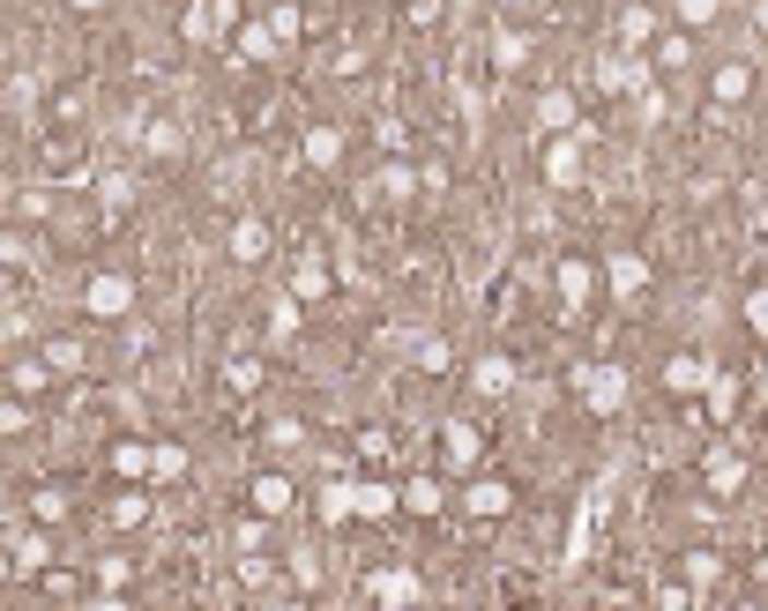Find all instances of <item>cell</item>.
<instances>
[{"instance_id": "1", "label": "cell", "mask_w": 768, "mask_h": 611, "mask_svg": "<svg viewBox=\"0 0 768 611\" xmlns=\"http://www.w3.org/2000/svg\"><path fill=\"white\" fill-rule=\"evenodd\" d=\"M239 23H247L239 0H187L179 8V45H216L224 31H239Z\"/></svg>"}, {"instance_id": "2", "label": "cell", "mask_w": 768, "mask_h": 611, "mask_svg": "<svg viewBox=\"0 0 768 611\" xmlns=\"http://www.w3.org/2000/svg\"><path fill=\"white\" fill-rule=\"evenodd\" d=\"M83 314H90V321H128V314H134V277L97 269V277L83 284Z\"/></svg>"}, {"instance_id": "3", "label": "cell", "mask_w": 768, "mask_h": 611, "mask_svg": "<svg viewBox=\"0 0 768 611\" xmlns=\"http://www.w3.org/2000/svg\"><path fill=\"white\" fill-rule=\"evenodd\" d=\"M38 164H45V179H75V187L97 179V172H90V142H83V134H45Z\"/></svg>"}, {"instance_id": "4", "label": "cell", "mask_w": 768, "mask_h": 611, "mask_svg": "<svg viewBox=\"0 0 768 611\" xmlns=\"http://www.w3.org/2000/svg\"><path fill=\"white\" fill-rule=\"evenodd\" d=\"M247 507H255L261 522H284V515L299 507V485H292L284 470H255V478H247Z\"/></svg>"}, {"instance_id": "5", "label": "cell", "mask_w": 768, "mask_h": 611, "mask_svg": "<svg viewBox=\"0 0 768 611\" xmlns=\"http://www.w3.org/2000/svg\"><path fill=\"white\" fill-rule=\"evenodd\" d=\"M754 82H761V75H754V60H724V68L709 75V113H717V120H731V113L754 97Z\"/></svg>"}, {"instance_id": "6", "label": "cell", "mask_w": 768, "mask_h": 611, "mask_svg": "<svg viewBox=\"0 0 768 611\" xmlns=\"http://www.w3.org/2000/svg\"><path fill=\"white\" fill-rule=\"evenodd\" d=\"M477 455H485V433H477L470 418H456V425L440 433V478H470V470H477Z\"/></svg>"}, {"instance_id": "7", "label": "cell", "mask_w": 768, "mask_h": 611, "mask_svg": "<svg viewBox=\"0 0 768 611\" xmlns=\"http://www.w3.org/2000/svg\"><path fill=\"white\" fill-rule=\"evenodd\" d=\"M403 515H418V522H448V478L440 470H418V478H403Z\"/></svg>"}, {"instance_id": "8", "label": "cell", "mask_w": 768, "mask_h": 611, "mask_svg": "<svg viewBox=\"0 0 768 611\" xmlns=\"http://www.w3.org/2000/svg\"><path fill=\"white\" fill-rule=\"evenodd\" d=\"M134 142H142V157H157V164H179V157H187V127L172 120V113H142Z\"/></svg>"}, {"instance_id": "9", "label": "cell", "mask_w": 768, "mask_h": 611, "mask_svg": "<svg viewBox=\"0 0 768 611\" xmlns=\"http://www.w3.org/2000/svg\"><path fill=\"white\" fill-rule=\"evenodd\" d=\"M627 396H635V388H627V366H590L582 373V403L598 410V418H619Z\"/></svg>"}, {"instance_id": "10", "label": "cell", "mask_w": 768, "mask_h": 611, "mask_svg": "<svg viewBox=\"0 0 768 611\" xmlns=\"http://www.w3.org/2000/svg\"><path fill=\"white\" fill-rule=\"evenodd\" d=\"M545 187L553 195H575L582 187V134H553L545 142Z\"/></svg>"}, {"instance_id": "11", "label": "cell", "mask_w": 768, "mask_h": 611, "mask_svg": "<svg viewBox=\"0 0 768 611\" xmlns=\"http://www.w3.org/2000/svg\"><path fill=\"white\" fill-rule=\"evenodd\" d=\"M575 120H582V97H575L567 82H545V90H537V127H545V142H553V134H575Z\"/></svg>"}, {"instance_id": "12", "label": "cell", "mask_w": 768, "mask_h": 611, "mask_svg": "<svg viewBox=\"0 0 768 611\" xmlns=\"http://www.w3.org/2000/svg\"><path fill=\"white\" fill-rule=\"evenodd\" d=\"M150 515H157V492L150 485H128V492L105 500V522H113V530H150Z\"/></svg>"}, {"instance_id": "13", "label": "cell", "mask_w": 768, "mask_h": 611, "mask_svg": "<svg viewBox=\"0 0 768 611\" xmlns=\"http://www.w3.org/2000/svg\"><path fill=\"white\" fill-rule=\"evenodd\" d=\"M604 284H612V298H641V291L657 284V269L641 254H604Z\"/></svg>"}, {"instance_id": "14", "label": "cell", "mask_w": 768, "mask_h": 611, "mask_svg": "<svg viewBox=\"0 0 768 611\" xmlns=\"http://www.w3.org/2000/svg\"><path fill=\"white\" fill-rule=\"evenodd\" d=\"M709 359H701V351H672V359H664V388H672V396H709Z\"/></svg>"}, {"instance_id": "15", "label": "cell", "mask_w": 768, "mask_h": 611, "mask_svg": "<svg viewBox=\"0 0 768 611\" xmlns=\"http://www.w3.org/2000/svg\"><path fill=\"white\" fill-rule=\"evenodd\" d=\"M553 284H559V306H567V314H582V306H590V291H598V269H590L582 254H567V261L553 269Z\"/></svg>"}, {"instance_id": "16", "label": "cell", "mask_w": 768, "mask_h": 611, "mask_svg": "<svg viewBox=\"0 0 768 611\" xmlns=\"http://www.w3.org/2000/svg\"><path fill=\"white\" fill-rule=\"evenodd\" d=\"M8 552H15V581H38V574L52 567V530H38V522H31V530H15V544H8Z\"/></svg>"}, {"instance_id": "17", "label": "cell", "mask_w": 768, "mask_h": 611, "mask_svg": "<svg viewBox=\"0 0 768 611\" xmlns=\"http://www.w3.org/2000/svg\"><path fill=\"white\" fill-rule=\"evenodd\" d=\"M299 157L314 164V172H336V164H343V127L336 120H314L299 134Z\"/></svg>"}, {"instance_id": "18", "label": "cell", "mask_w": 768, "mask_h": 611, "mask_svg": "<svg viewBox=\"0 0 768 611\" xmlns=\"http://www.w3.org/2000/svg\"><path fill=\"white\" fill-rule=\"evenodd\" d=\"M351 515H366V522H388V515H403V492L381 485V478H358V485H351Z\"/></svg>"}, {"instance_id": "19", "label": "cell", "mask_w": 768, "mask_h": 611, "mask_svg": "<svg viewBox=\"0 0 768 611\" xmlns=\"http://www.w3.org/2000/svg\"><path fill=\"white\" fill-rule=\"evenodd\" d=\"M530 52H537V45H530V31H522V23H500V31H493V68H500V75H522V68H530Z\"/></svg>"}, {"instance_id": "20", "label": "cell", "mask_w": 768, "mask_h": 611, "mask_svg": "<svg viewBox=\"0 0 768 611\" xmlns=\"http://www.w3.org/2000/svg\"><path fill=\"white\" fill-rule=\"evenodd\" d=\"M641 60H649V75H680L686 60H694V38H686V31H657V45H649Z\"/></svg>"}, {"instance_id": "21", "label": "cell", "mask_w": 768, "mask_h": 611, "mask_svg": "<svg viewBox=\"0 0 768 611\" xmlns=\"http://www.w3.org/2000/svg\"><path fill=\"white\" fill-rule=\"evenodd\" d=\"M463 500H470V515H477V522H500V515L515 507V485H508V478H477Z\"/></svg>"}, {"instance_id": "22", "label": "cell", "mask_w": 768, "mask_h": 611, "mask_svg": "<svg viewBox=\"0 0 768 611\" xmlns=\"http://www.w3.org/2000/svg\"><path fill=\"white\" fill-rule=\"evenodd\" d=\"M224 388H232V396H261V388H269V359H261V351L224 359Z\"/></svg>"}, {"instance_id": "23", "label": "cell", "mask_w": 768, "mask_h": 611, "mask_svg": "<svg viewBox=\"0 0 768 611\" xmlns=\"http://www.w3.org/2000/svg\"><path fill=\"white\" fill-rule=\"evenodd\" d=\"M701 470H709V492H746V455L739 448H709V462H701Z\"/></svg>"}, {"instance_id": "24", "label": "cell", "mask_w": 768, "mask_h": 611, "mask_svg": "<svg viewBox=\"0 0 768 611\" xmlns=\"http://www.w3.org/2000/svg\"><path fill=\"white\" fill-rule=\"evenodd\" d=\"M366 589H374V604H381V611L388 604H418V574H411V567H381Z\"/></svg>"}, {"instance_id": "25", "label": "cell", "mask_w": 768, "mask_h": 611, "mask_svg": "<svg viewBox=\"0 0 768 611\" xmlns=\"http://www.w3.org/2000/svg\"><path fill=\"white\" fill-rule=\"evenodd\" d=\"M232 261H247V269L269 261V216H239L232 224Z\"/></svg>"}, {"instance_id": "26", "label": "cell", "mask_w": 768, "mask_h": 611, "mask_svg": "<svg viewBox=\"0 0 768 611\" xmlns=\"http://www.w3.org/2000/svg\"><path fill=\"white\" fill-rule=\"evenodd\" d=\"M45 388H52V366H45L38 351H31V359H15V366H8V396H23V403H38Z\"/></svg>"}, {"instance_id": "27", "label": "cell", "mask_w": 768, "mask_h": 611, "mask_svg": "<svg viewBox=\"0 0 768 611\" xmlns=\"http://www.w3.org/2000/svg\"><path fill=\"white\" fill-rule=\"evenodd\" d=\"M68 515H75L68 485H31V522H38V530H60Z\"/></svg>"}, {"instance_id": "28", "label": "cell", "mask_w": 768, "mask_h": 611, "mask_svg": "<svg viewBox=\"0 0 768 611\" xmlns=\"http://www.w3.org/2000/svg\"><path fill=\"white\" fill-rule=\"evenodd\" d=\"M97 202H105V216H128V209L142 202V179H134V172H105V179H97Z\"/></svg>"}, {"instance_id": "29", "label": "cell", "mask_w": 768, "mask_h": 611, "mask_svg": "<svg viewBox=\"0 0 768 611\" xmlns=\"http://www.w3.org/2000/svg\"><path fill=\"white\" fill-rule=\"evenodd\" d=\"M680 581L694 589V597H701V589H717V581H724V560H717L709 544H694V552L680 560Z\"/></svg>"}, {"instance_id": "30", "label": "cell", "mask_w": 768, "mask_h": 611, "mask_svg": "<svg viewBox=\"0 0 768 611\" xmlns=\"http://www.w3.org/2000/svg\"><path fill=\"white\" fill-rule=\"evenodd\" d=\"M470 388H477L485 403H493V396H508V388H515V359H500V351H493V359H477V366H470Z\"/></svg>"}, {"instance_id": "31", "label": "cell", "mask_w": 768, "mask_h": 611, "mask_svg": "<svg viewBox=\"0 0 768 611\" xmlns=\"http://www.w3.org/2000/svg\"><path fill=\"white\" fill-rule=\"evenodd\" d=\"M329 291H336V277H329V261H321V254H299V277H292V298H329Z\"/></svg>"}, {"instance_id": "32", "label": "cell", "mask_w": 768, "mask_h": 611, "mask_svg": "<svg viewBox=\"0 0 768 611\" xmlns=\"http://www.w3.org/2000/svg\"><path fill=\"white\" fill-rule=\"evenodd\" d=\"M284 45H276V31H269V15H247L239 23V60H276Z\"/></svg>"}, {"instance_id": "33", "label": "cell", "mask_w": 768, "mask_h": 611, "mask_svg": "<svg viewBox=\"0 0 768 611\" xmlns=\"http://www.w3.org/2000/svg\"><path fill=\"white\" fill-rule=\"evenodd\" d=\"M187 478V448L179 440H150V485H179Z\"/></svg>"}, {"instance_id": "34", "label": "cell", "mask_w": 768, "mask_h": 611, "mask_svg": "<svg viewBox=\"0 0 768 611\" xmlns=\"http://www.w3.org/2000/svg\"><path fill=\"white\" fill-rule=\"evenodd\" d=\"M299 328H306L299 298H292V291H276V298H269V343H292Z\"/></svg>"}, {"instance_id": "35", "label": "cell", "mask_w": 768, "mask_h": 611, "mask_svg": "<svg viewBox=\"0 0 768 611\" xmlns=\"http://www.w3.org/2000/svg\"><path fill=\"white\" fill-rule=\"evenodd\" d=\"M38 359H45V366H52V373H68V380H75V373H83V366H90V351H83V336H52V343H45Z\"/></svg>"}, {"instance_id": "36", "label": "cell", "mask_w": 768, "mask_h": 611, "mask_svg": "<svg viewBox=\"0 0 768 611\" xmlns=\"http://www.w3.org/2000/svg\"><path fill=\"white\" fill-rule=\"evenodd\" d=\"M113 470L128 485H150V440H113Z\"/></svg>"}, {"instance_id": "37", "label": "cell", "mask_w": 768, "mask_h": 611, "mask_svg": "<svg viewBox=\"0 0 768 611\" xmlns=\"http://www.w3.org/2000/svg\"><path fill=\"white\" fill-rule=\"evenodd\" d=\"M374 195H381V202H411V195H418V172H411V164L395 157V164H381V179H374Z\"/></svg>"}, {"instance_id": "38", "label": "cell", "mask_w": 768, "mask_h": 611, "mask_svg": "<svg viewBox=\"0 0 768 611\" xmlns=\"http://www.w3.org/2000/svg\"><path fill=\"white\" fill-rule=\"evenodd\" d=\"M709 23H724V8H717V0H680V8H672V31H686V38H694V31H709Z\"/></svg>"}, {"instance_id": "39", "label": "cell", "mask_w": 768, "mask_h": 611, "mask_svg": "<svg viewBox=\"0 0 768 611\" xmlns=\"http://www.w3.org/2000/svg\"><path fill=\"white\" fill-rule=\"evenodd\" d=\"M657 31H664L657 8H619V38L627 45H657Z\"/></svg>"}, {"instance_id": "40", "label": "cell", "mask_w": 768, "mask_h": 611, "mask_svg": "<svg viewBox=\"0 0 768 611\" xmlns=\"http://www.w3.org/2000/svg\"><path fill=\"white\" fill-rule=\"evenodd\" d=\"M731 410H739V373H709V418L731 425Z\"/></svg>"}, {"instance_id": "41", "label": "cell", "mask_w": 768, "mask_h": 611, "mask_svg": "<svg viewBox=\"0 0 768 611\" xmlns=\"http://www.w3.org/2000/svg\"><path fill=\"white\" fill-rule=\"evenodd\" d=\"M418 373H426V380H448V373H456V351H448L440 336H426V343H418Z\"/></svg>"}, {"instance_id": "42", "label": "cell", "mask_w": 768, "mask_h": 611, "mask_svg": "<svg viewBox=\"0 0 768 611\" xmlns=\"http://www.w3.org/2000/svg\"><path fill=\"white\" fill-rule=\"evenodd\" d=\"M657 611H701V597H694L680 574H672V581H657Z\"/></svg>"}, {"instance_id": "43", "label": "cell", "mask_w": 768, "mask_h": 611, "mask_svg": "<svg viewBox=\"0 0 768 611\" xmlns=\"http://www.w3.org/2000/svg\"><path fill=\"white\" fill-rule=\"evenodd\" d=\"M31 261H38V246L23 232H0V269H31Z\"/></svg>"}, {"instance_id": "44", "label": "cell", "mask_w": 768, "mask_h": 611, "mask_svg": "<svg viewBox=\"0 0 768 611\" xmlns=\"http://www.w3.org/2000/svg\"><path fill=\"white\" fill-rule=\"evenodd\" d=\"M0 433H8V440L31 433V403H23V396H0Z\"/></svg>"}, {"instance_id": "45", "label": "cell", "mask_w": 768, "mask_h": 611, "mask_svg": "<svg viewBox=\"0 0 768 611\" xmlns=\"http://www.w3.org/2000/svg\"><path fill=\"white\" fill-rule=\"evenodd\" d=\"M336 522H351V485H329V492H321V530H336Z\"/></svg>"}, {"instance_id": "46", "label": "cell", "mask_w": 768, "mask_h": 611, "mask_svg": "<svg viewBox=\"0 0 768 611\" xmlns=\"http://www.w3.org/2000/svg\"><path fill=\"white\" fill-rule=\"evenodd\" d=\"M239 581H247V589H269V581H276V560H261V552H239Z\"/></svg>"}, {"instance_id": "47", "label": "cell", "mask_w": 768, "mask_h": 611, "mask_svg": "<svg viewBox=\"0 0 768 611\" xmlns=\"http://www.w3.org/2000/svg\"><path fill=\"white\" fill-rule=\"evenodd\" d=\"M403 23H411V31H440V23H448V8H440V0H411V8H403Z\"/></svg>"}, {"instance_id": "48", "label": "cell", "mask_w": 768, "mask_h": 611, "mask_svg": "<svg viewBox=\"0 0 768 611\" xmlns=\"http://www.w3.org/2000/svg\"><path fill=\"white\" fill-rule=\"evenodd\" d=\"M358 455H366V462L395 455V433H388V425H366V433H358Z\"/></svg>"}, {"instance_id": "49", "label": "cell", "mask_w": 768, "mask_h": 611, "mask_svg": "<svg viewBox=\"0 0 768 611\" xmlns=\"http://www.w3.org/2000/svg\"><path fill=\"white\" fill-rule=\"evenodd\" d=\"M261 440H269V448H299L306 425H299V418H269V433H261Z\"/></svg>"}, {"instance_id": "50", "label": "cell", "mask_w": 768, "mask_h": 611, "mask_svg": "<svg viewBox=\"0 0 768 611\" xmlns=\"http://www.w3.org/2000/svg\"><path fill=\"white\" fill-rule=\"evenodd\" d=\"M746 328H754V336L768 343V284H754V291H746Z\"/></svg>"}, {"instance_id": "51", "label": "cell", "mask_w": 768, "mask_h": 611, "mask_svg": "<svg viewBox=\"0 0 768 611\" xmlns=\"http://www.w3.org/2000/svg\"><path fill=\"white\" fill-rule=\"evenodd\" d=\"M97 581H105V589H128V581H134V567H128V560H113V552H105V560H97Z\"/></svg>"}, {"instance_id": "52", "label": "cell", "mask_w": 768, "mask_h": 611, "mask_svg": "<svg viewBox=\"0 0 768 611\" xmlns=\"http://www.w3.org/2000/svg\"><path fill=\"white\" fill-rule=\"evenodd\" d=\"M292 581H306V589H314V581H321V560H314V552H292Z\"/></svg>"}, {"instance_id": "53", "label": "cell", "mask_w": 768, "mask_h": 611, "mask_svg": "<svg viewBox=\"0 0 768 611\" xmlns=\"http://www.w3.org/2000/svg\"><path fill=\"white\" fill-rule=\"evenodd\" d=\"M261 537H269V530H261V515H247V522H239V552H261Z\"/></svg>"}, {"instance_id": "54", "label": "cell", "mask_w": 768, "mask_h": 611, "mask_svg": "<svg viewBox=\"0 0 768 611\" xmlns=\"http://www.w3.org/2000/svg\"><path fill=\"white\" fill-rule=\"evenodd\" d=\"M90 611H134V604L120 597V589H105V597H90Z\"/></svg>"}, {"instance_id": "55", "label": "cell", "mask_w": 768, "mask_h": 611, "mask_svg": "<svg viewBox=\"0 0 768 611\" xmlns=\"http://www.w3.org/2000/svg\"><path fill=\"white\" fill-rule=\"evenodd\" d=\"M746 23H754V31L768 38V0H754V8H746Z\"/></svg>"}, {"instance_id": "56", "label": "cell", "mask_w": 768, "mask_h": 611, "mask_svg": "<svg viewBox=\"0 0 768 611\" xmlns=\"http://www.w3.org/2000/svg\"><path fill=\"white\" fill-rule=\"evenodd\" d=\"M269 611H314V604H306V597H276Z\"/></svg>"}, {"instance_id": "57", "label": "cell", "mask_w": 768, "mask_h": 611, "mask_svg": "<svg viewBox=\"0 0 768 611\" xmlns=\"http://www.w3.org/2000/svg\"><path fill=\"white\" fill-rule=\"evenodd\" d=\"M0 581H15V552L8 544H0Z\"/></svg>"}, {"instance_id": "58", "label": "cell", "mask_w": 768, "mask_h": 611, "mask_svg": "<svg viewBox=\"0 0 768 611\" xmlns=\"http://www.w3.org/2000/svg\"><path fill=\"white\" fill-rule=\"evenodd\" d=\"M388 611H418V604H388Z\"/></svg>"}, {"instance_id": "59", "label": "cell", "mask_w": 768, "mask_h": 611, "mask_svg": "<svg viewBox=\"0 0 768 611\" xmlns=\"http://www.w3.org/2000/svg\"><path fill=\"white\" fill-rule=\"evenodd\" d=\"M739 611H761V604H739Z\"/></svg>"}, {"instance_id": "60", "label": "cell", "mask_w": 768, "mask_h": 611, "mask_svg": "<svg viewBox=\"0 0 768 611\" xmlns=\"http://www.w3.org/2000/svg\"><path fill=\"white\" fill-rule=\"evenodd\" d=\"M761 380H768V366H761Z\"/></svg>"}, {"instance_id": "61", "label": "cell", "mask_w": 768, "mask_h": 611, "mask_svg": "<svg viewBox=\"0 0 768 611\" xmlns=\"http://www.w3.org/2000/svg\"><path fill=\"white\" fill-rule=\"evenodd\" d=\"M0 485H8V478H0Z\"/></svg>"}]
</instances>
